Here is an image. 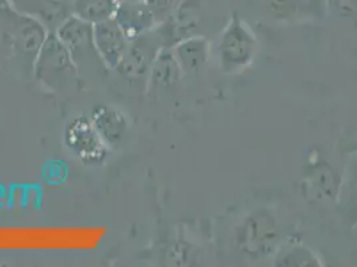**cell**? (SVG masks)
<instances>
[{
  "instance_id": "9a60e30c",
  "label": "cell",
  "mask_w": 357,
  "mask_h": 267,
  "mask_svg": "<svg viewBox=\"0 0 357 267\" xmlns=\"http://www.w3.org/2000/svg\"><path fill=\"white\" fill-rule=\"evenodd\" d=\"M336 206L342 221L354 227L357 223V152L351 154L345 164Z\"/></svg>"
},
{
  "instance_id": "ffe728a7",
  "label": "cell",
  "mask_w": 357,
  "mask_h": 267,
  "mask_svg": "<svg viewBox=\"0 0 357 267\" xmlns=\"http://www.w3.org/2000/svg\"><path fill=\"white\" fill-rule=\"evenodd\" d=\"M158 20V26L167 20L178 8L183 0H146Z\"/></svg>"
},
{
  "instance_id": "7402d4cb",
  "label": "cell",
  "mask_w": 357,
  "mask_h": 267,
  "mask_svg": "<svg viewBox=\"0 0 357 267\" xmlns=\"http://www.w3.org/2000/svg\"><path fill=\"white\" fill-rule=\"evenodd\" d=\"M118 3H121V1H140V0H116Z\"/></svg>"
},
{
  "instance_id": "5bb4252c",
  "label": "cell",
  "mask_w": 357,
  "mask_h": 267,
  "mask_svg": "<svg viewBox=\"0 0 357 267\" xmlns=\"http://www.w3.org/2000/svg\"><path fill=\"white\" fill-rule=\"evenodd\" d=\"M184 75L199 73L209 60L211 45L207 36H192L171 47Z\"/></svg>"
},
{
  "instance_id": "8fae6325",
  "label": "cell",
  "mask_w": 357,
  "mask_h": 267,
  "mask_svg": "<svg viewBox=\"0 0 357 267\" xmlns=\"http://www.w3.org/2000/svg\"><path fill=\"white\" fill-rule=\"evenodd\" d=\"M114 19L130 39L158 27V20L146 0L118 3Z\"/></svg>"
},
{
  "instance_id": "44dd1931",
  "label": "cell",
  "mask_w": 357,
  "mask_h": 267,
  "mask_svg": "<svg viewBox=\"0 0 357 267\" xmlns=\"http://www.w3.org/2000/svg\"><path fill=\"white\" fill-rule=\"evenodd\" d=\"M8 4H10V0H0V8L6 7V6H8Z\"/></svg>"
},
{
  "instance_id": "7c38bea8",
  "label": "cell",
  "mask_w": 357,
  "mask_h": 267,
  "mask_svg": "<svg viewBox=\"0 0 357 267\" xmlns=\"http://www.w3.org/2000/svg\"><path fill=\"white\" fill-rule=\"evenodd\" d=\"M89 119L109 149L121 143L128 133V119L116 107L98 104L92 108Z\"/></svg>"
},
{
  "instance_id": "277c9868",
  "label": "cell",
  "mask_w": 357,
  "mask_h": 267,
  "mask_svg": "<svg viewBox=\"0 0 357 267\" xmlns=\"http://www.w3.org/2000/svg\"><path fill=\"white\" fill-rule=\"evenodd\" d=\"M257 50L255 32L238 14H234L220 32L215 47L223 73L236 74L248 68L257 55Z\"/></svg>"
},
{
  "instance_id": "e0dca14e",
  "label": "cell",
  "mask_w": 357,
  "mask_h": 267,
  "mask_svg": "<svg viewBox=\"0 0 357 267\" xmlns=\"http://www.w3.org/2000/svg\"><path fill=\"white\" fill-rule=\"evenodd\" d=\"M273 265L279 267H321V259L310 247L288 242L279 246L273 254Z\"/></svg>"
},
{
  "instance_id": "9c48e42d",
  "label": "cell",
  "mask_w": 357,
  "mask_h": 267,
  "mask_svg": "<svg viewBox=\"0 0 357 267\" xmlns=\"http://www.w3.org/2000/svg\"><path fill=\"white\" fill-rule=\"evenodd\" d=\"M93 41L108 70L115 71L130 42L127 34L121 30L114 17H109L93 24Z\"/></svg>"
},
{
  "instance_id": "d6986e66",
  "label": "cell",
  "mask_w": 357,
  "mask_h": 267,
  "mask_svg": "<svg viewBox=\"0 0 357 267\" xmlns=\"http://www.w3.org/2000/svg\"><path fill=\"white\" fill-rule=\"evenodd\" d=\"M328 10L357 26V0H327Z\"/></svg>"
},
{
  "instance_id": "ac0fdd59",
  "label": "cell",
  "mask_w": 357,
  "mask_h": 267,
  "mask_svg": "<svg viewBox=\"0 0 357 267\" xmlns=\"http://www.w3.org/2000/svg\"><path fill=\"white\" fill-rule=\"evenodd\" d=\"M116 7V0H73V15L96 24L114 17Z\"/></svg>"
},
{
  "instance_id": "4fadbf2b",
  "label": "cell",
  "mask_w": 357,
  "mask_h": 267,
  "mask_svg": "<svg viewBox=\"0 0 357 267\" xmlns=\"http://www.w3.org/2000/svg\"><path fill=\"white\" fill-rule=\"evenodd\" d=\"M184 75L171 47H164L155 60L147 79V91H165L172 89Z\"/></svg>"
},
{
  "instance_id": "7a4b0ae2",
  "label": "cell",
  "mask_w": 357,
  "mask_h": 267,
  "mask_svg": "<svg viewBox=\"0 0 357 267\" xmlns=\"http://www.w3.org/2000/svg\"><path fill=\"white\" fill-rule=\"evenodd\" d=\"M32 78L58 95H74L83 83L73 57L55 32H50L33 66Z\"/></svg>"
},
{
  "instance_id": "52a82bcc",
  "label": "cell",
  "mask_w": 357,
  "mask_h": 267,
  "mask_svg": "<svg viewBox=\"0 0 357 267\" xmlns=\"http://www.w3.org/2000/svg\"><path fill=\"white\" fill-rule=\"evenodd\" d=\"M163 39L156 29L130 39L115 71L123 78L147 85L151 68L164 48Z\"/></svg>"
},
{
  "instance_id": "3957f363",
  "label": "cell",
  "mask_w": 357,
  "mask_h": 267,
  "mask_svg": "<svg viewBox=\"0 0 357 267\" xmlns=\"http://www.w3.org/2000/svg\"><path fill=\"white\" fill-rule=\"evenodd\" d=\"M234 238L238 252L256 261L273 257L282 245V230L269 208H257L240 221Z\"/></svg>"
},
{
  "instance_id": "603a6c76",
  "label": "cell",
  "mask_w": 357,
  "mask_h": 267,
  "mask_svg": "<svg viewBox=\"0 0 357 267\" xmlns=\"http://www.w3.org/2000/svg\"><path fill=\"white\" fill-rule=\"evenodd\" d=\"M352 229H354V231H355V234H356L357 237V223L355 224V226H354V227H352Z\"/></svg>"
},
{
  "instance_id": "ba28073f",
  "label": "cell",
  "mask_w": 357,
  "mask_h": 267,
  "mask_svg": "<svg viewBox=\"0 0 357 267\" xmlns=\"http://www.w3.org/2000/svg\"><path fill=\"white\" fill-rule=\"evenodd\" d=\"M63 142L68 151L82 164L100 166L109 157V147L93 127L89 117H77L67 123Z\"/></svg>"
},
{
  "instance_id": "5b68a950",
  "label": "cell",
  "mask_w": 357,
  "mask_h": 267,
  "mask_svg": "<svg viewBox=\"0 0 357 267\" xmlns=\"http://www.w3.org/2000/svg\"><path fill=\"white\" fill-rule=\"evenodd\" d=\"M55 34L61 43L67 47L83 80L102 76L109 71L96 50L93 41V24L73 15L60 26Z\"/></svg>"
},
{
  "instance_id": "30bf717a",
  "label": "cell",
  "mask_w": 357,
  "mask_h": 267,
  "mask_svg": "<svg viewBox=\"0 0 357 267\" xmlns=\"http://www.w3.org/2000/svg\"><path fill=\"white\" fill-rule=\"evenodd\" d=\"M10 4L26 15L38 19L50 32L73 16V0H10Z\"/></svg>"
},
{
  "instance_id": "6da1fadb",
  "label": "cell",
  "mask_w": 357,
  "mask_h": 267,
  "mask_svg": "<svg viewBox=\"0 0 357 267\" xmlns=\"http://www.w3.org/2000/svg\"><path fill=\"white\" fill-rule=\"evenodd\" d=\"M0 26L16 68L32 78L35 62L50 31L38 19L19 13L11 4L0 8Z\"/></svg>"
},
{
  "instance_id": "8992f818",
  "label": "cell",
  "mask_w": 357,
  "mask_h": 267,
  "mask_svg": "<svg viewBox=\"0 0 357 267\" xmlns=\"http://www.w3.org/2000/svg\"><path fill=\"white\" fill-rule=\"evenodd\" d=\"M342 177L317 150L307 158L298 179V190L304 199L312 205H331L337 202Z\"/></svg>"
},
{
  "instance_id": "2e32d148",
  "label": "cell",
  "mask_w": 357,
  "mask_h": 267,
  "mask_svg": "<svg viewBox=\"0 0 357 267\" xmlns=\"http://www.w3.org/2000/svg\"><path fill=\"white\" fill-rule=\"evenodd\" d=\"M271 15L280 20L308 19L324 14L327 0H266Z\"/></svg>"
}]
</instances>
